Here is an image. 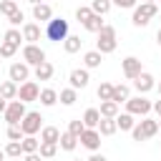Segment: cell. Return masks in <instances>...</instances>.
I'll return each mask as SVG.
<instances>
[{
    "mask_svg": "<svg viewBox=\"0 0 161 161\" xmlns=\"http://www.w3.org/2000/svg\"><path fill=\"white\" fill-rule=\"evenodd\" d=\"M96 35H98V40H96V50H98L101 55H106V53H113V50H116L118 40H116V28H113V25H103Z\"/></svg>",
    "mask_w": 161,
    "mask_h": 161,
    "instance_id": "obj_1",
    "label": "cell"
},
{
    "mask_svg": "<svg viewBox=\"0 0 161 161\" xmlns=\"http://www.w3.org/2000/svg\"><path fill=\"white\" fill-rule=\"evenodd\" d=\"M156 15H158L156 3H141V5L133 8V18H131V23H133L136 28H143V25H148L151 18H156Z\"/></svg>",
    "mask_w": 161,
    "mask_h": 161,
    "instance_id": "obj_2",
    "label": "cell"
},
{
    "mask_svg": "<svg viewBox=\"0 0 161 161\" xmlns=\"http://www.w3.org/2000/svg\"><path fill=\"white\" fill-rule=\"evenodd\" d=\"M68 35H70V33H68V20H63V18H50V20H48V25H45V38H48V40L63 43Z\"/></svg>",
    "mask_w": 161,
    "mask_h": 161,
    "instance_id": "obj_3",
    "label": "cell"
},
{
    "mask_svg": "<svg viewBox=\"0 0 161 161\" xmlns=\"http://www.w3.org/2000/svg\"><path fill=\"white\" fill-rule=\"evenodd\" d=\"M156 133H158V121L146 118V116H143V121H138V123L131 128L133 141H146V138H153Z\"/></svg>",
    "mask_w": 161,
    "mask_h": 161,
    "instance_id": "obj_4",
    "label": "cell"
},
{
    "mask_svg": "<svg viewBox=\"0 0 161 161\" xmlns=\"http://www.w3.org/2000/svg\"><path fill=\"white\" fill-rule=\"evenodd\" d=\"M18 126H20V131H23V136H35V133L43 128V116H40L38 111H28Z\"/></svg>",
    "mask_w": 161,
    "mask_h": 161,
    "instance_id": "obj_5",
    "label": "cell"
},
{
    "mask_svg": "<svg viewBox=\"0 0 161 161\" xmlns=\"http://www.w3.org/2000/svg\"><path fill=\"white\" fill-rule=\"evenodd\" d=\"M28 111H25V103L20 101V98H13V101H8V108H5V121H8V126H18L20 121H23V116H25Z\"/></svg>",
    "mask_w": 161,
    "mask_h": 161,
    "instance_id": "obj_6",
    "label": "cell"
},
{
    "mask_svg": "<svg viewBox=\"0 0 161 161\" xmlns=\"http://www.w3.org/2000/svg\"><path fill=\"white\" fill-rule=\"evenodd\" d=\"M23 60H25L28 65H38V63L45 60V50H43L38 43H25V48H23Z\"/></svg>",
    "mask_w": 161,
    "mask_h": 161,
    "instance_id": "obj_7",
    "label": "cell"
},
{
    "mask_svg": "<svg viewBox=\"0 0 161 161\" xmlns=\"http://www.w3.org/2000/svg\"><path fill=\"white\" fill-rule=\"evenodd\" d=\"M148 111H151V101L143 98V96H136V98L126 101V113H131V116H146Z\"/></svg>",
    "mask_w": 161,
    "mask_h": 161,
    "instance_id": "obj_8",
    "label": "cell"
},
{
    "mask_svg": "<svg viewBox=\"0 0 161 161\" xmlns=\"http://www.w3.org/2000/svg\"><path fill=\"white\" fill-rule=\"evenodd\" d=\"M38 96H40V88H38L35 80H25V83H20V88H18V98H20L23 103L38 101Z\"/></svg>",
    "mask_w": 161,
    "mask_h": 161,
    "instance_id": "obj_9",
    "label": "cell"
},
{
    "mask_svg": "<svg viewBox=\"0 0 161 161\" xmlns=\"http://www.w3.org/2000/svg\"><path fill=\"white\" fill-rule=\"evenodd\" d=\"M78 141L88 151H98L101 148V133H98V128H83V133L78 136Z\"/></svg>",
    "mask_w": 161,
    "mask_h": 161,
    "instance_id": "obj_10",
    "label": "cell"
},
{
    "mask_svg": "<svg viewBox=\"0 0 161 161\" xmlns=\"http://www.w3.org/2000/svg\"><path fill=\"white\" fill-rule=\"evenodd\" d=\"M121 68H123V75L128 78V80H133L143 68H141V60L136 58V55H128V58H123V63H121Z\"/></svg>",
    "mask_w": 161,
    "mask_h": 161,
    "instance_id": "obj_11",
    "label": "cell"
},
{
    "mask_svg": "<svg viewBox=\"0 0 161 161\" xmlns=\"http://www.w3.org/2000/svg\"><path fill=\"white\" fill-rule=\"evenodd\" d=\"M8 75H10L13 83H25L28 75H30V65L28 63H13L10 70H8Z\"/></svg>",
    "mask_w": 161,
    "mask_h": 161,
    "instance_id": "obj_12",
    "label": "cell"
},
{
    "mask_svg": "<svg viewBox=\"0 0 161 161\" xmlns=\"http://www.w3.org/2000/svg\"><path fill=\"white\" fill-rule=\"evenodd\" d=\"M68 80H70V88H86L88 86V80H91V75H88V68H75V70H70V75H68Z\"/></svg>",
    "mask_w": 161,
    "mask_h": 161,
    "instance_id": "obj_13",
    "label": "cell"
},
{
    "mask_svg": "<svg viewBox=\"0 0 161 161\" xmlns=\"http://www.w3.org/2000/svg\"><path fill=\"white\" fill-rule=\"evenodd\" d=\"M133 86H136V91H138V93H148L151 88H156V80H153V75H151V73L141 70V73L133 78Z\"/></svg>",
    "mask_w": 161,
    "mask_h": 161,
    "instance_id": "obj_14",
    "label": "cell"
},
{
    "mask_svg": "<svg viewBox=\"0 0 161 161\" xmlns=\"http://www.w3.org/2000/svg\"><path fill=\"white\" fill-rule=\"evenodd\" d=\"M33 18L40 20V23H48V20L53 18L50 5H48V3H35V5H33Z\"/></svg>",
    "mask_w": 161,
    "mask_h": 161,
    "instance_id": "obj_15",
    "label": "cell"
},
{
    "mask_svg": "<svg viewBox=\"0 0 161 161\" xmlns=\"http://www.w3.org/2000/svg\"><path fill=\"white\" fill-rule=\"evenodd\" d=\"M40 25L38 23H25L23 25V40H28V43H38L40 40Z\"/></svg>",
    "mask_w": 161,
    "mask_h": 161,
    "instance_id": "obj_16",
    "label": "cell"
},
{
    "mask_svg": "<svg viewBox=\"0 0 161 161\" xmlns=\"http://www.w3.org/2000/svg\"><path fill=\"white\" fill-rule=\"evenodd\" d=\"M53 73H55V68H53V63H48V60H43V63L35 65V78H38V80H50Z\"/></svg>",
    "mask_w": 161,
    "mask_h": 161,
    "instance_id": "obj_17",
    "label": "cell"
},
{
    "mask_svg": "<svg viewBox=\"0 0 161 161\" xmlns=\"http://www.w3.org/2000/svg\"><path fill=\"white\" fill-rule=\"evenodd\" d=\"M128 98H131V91H128V86H126V83H118V86H113L111 101H116V103L121 106V103H126Z\"/></svg>",
    "mask_w": 161,
    "mask_h": 161,
    "instance_id": "obj_18",
    "label": "cell"
},
{
    "mask_svg": "<svg viewBox=\"0 0 161 161\" xmlns=\"http://www.w3.org/2000/svg\"><path fill=\"white\" fill-rule=\"evenodd\" d=\"M98 113H101V118H116L118 116V103L116 101H101Z\"/></svg>",
    "mask_w": 161,
    "mask_h": 161,
    "instance_id": "obj_19",
    "label": "cell"
},
{
    "mask_svg": "<svg viewBox=\"0 0 161 161\" xmlns=\"http://www.w3.org/2000/svg\"><path fill=\"white\" fill-rule=\"evenodd\" d=\"M38 101H40L43 106H48V108H50V106H55V103H58V91H55V88H43V91H40V96H38Z\"/></svg>",
    "mask_w": 161,
    "mask_h": 161,
    "instance_id": "obj_20",
    "label": "cell"
},
{
    "mask_svg": "<svg viewBox=\"0 0 161 161\" xmlns=\"http://www.w3.org/2000/svg\"><path fill=\"white\" fill-rule=\"evenodd\" d=\"M96 128H98L101 136H113V133L118 131V128H116V118H101Z\"/></svg>",
    "mask_w": 161,
    "mask_h": 161,
    "instance_id": "obj_21",
    "label": "cell"
},
{
    "mask_svg": "<svg viewBox=\"0 0 161 161\" xmlns=\"http://www.w3.org/2000/svg\"><path fill=\"white\" fill-rule=\"evenodd\" d=\"M80 121H83V126H86V128H96V126H98V121H101L98 108H88V111L83 113V118H80Z\"/></svg>",
    "mask_w": 161,
    "mask_h": 161,
    "instance_id": "obj_22",
    "label": "cell"
},
{
    "mask_svg": "<svg viewBox=\"0 0 161 161\" xmlns=\"http://www.w3.org/2000/svg\"><path fill=\"white\" fill-rule=\"evenodd\" d=\"M103 25H106V23H103V15H96V13H93V15H91V18L83 23V28H86L88 33H98Z\"/></svg>",
    "mask_w": 161,
    "mask_h": 161,
    "instance_id": "obj_23",
    "label": "cell"
},
{
    "mask_svg": "<svg viewBox=\"0 0 161 161\" xmlns=\"http://www.w3.org/2000/svg\"><path fill=\"white\" fill-rule=\"evenodd\" d=\"M80 45H83L80 35H68V38L63 40V50H65V53H78Z\"/></svg>",
    "mask_w": 161,
    "mask_h": 161,
    "instance_id": "obj_24",
    "label": "cell"
},
{
    "mask_svg": "<svg viewBox=\"0 0 161 161\" xmlns=\"http://www.w3.org/2000/svg\"><path fill=\"white\" fill-rule=\"evenodd\" d=\"M101 60H103V55H101L98 50H88V53L83 55V65H86L88 70H91V68H98Z\"/></svg>",
    "mask_w": 161,
    "mask_h": 161,
    "instance_id": "obj_25",
    "label": "cell"
},
{
    "mask_svg": "<svg viewBox=\"0 0 161 161\" xmlns=\"http://www.w3.org/2000/svg\"><path fill=\"white\" fill-rule=\"evenodd\" d=\"M58 101H60L63 106H73V103L78 101V91H75V88H63V91L58 93Z\"/></svg>",
    "mask_w": 161,
    "mask_h": 161,
    "instance_id": "obj_26",
    "label": "cell"
},
{
    "mask_svg": "<svg viewBox=\"0 0 161 161\" xmlns=\"http://www.w3.org/2000/svg\"><path fill=\"white\" fill-rule=\"evenodd\" d=\"M133 126H136V121H133L131 113H118V116H116V128H121V131H131Z\"/></svg>",
    "mask_w": 161,
    "mask_h": 161,
    "instance_id": "obj_27",
    "label": "cell"
},
{
    "mask_svg": "<svg viewBox=\"0 0 161 161\" xmlns=\"http://www.w3.org/2000/svg\"><path fill=\"white\" fill-rule=\"evenodd\" d=\"M58 138H60V131H58L55 126H43V128H40V141L58 143Z\"/></svg>",
    "mask_w": 161,
    "mask_h": 161,
    "instance_id": "obj_28",
    "label": "cell"
},
{
    "mask_svg": "<svg viewBox=\"0 0 161 161\" xmlns=\"http://www.w3.org/2000/svg\"><path fill=\"white\" fill-rule=\"evenodd\" d=\"M0 96H3L5 101H13V98H18V83H13V80H5V83L0 86Z\"/></svg>",
    "mask_w": 161,
    "mask_h": 161,
    "instance_id": "obj_29",
    "label": "cell"
},
{
    "mask_svg": "<svg viewBox=\"0 0 161 161\" xmlns=\"http://www.w3.org/2000/svg\"><path fill=\"white\" fill-rule=\"evenodd\" d=\"M58 143H60V148H63V151H73V148L78 146V138H75L73 133H68V131H65V133H60Z\"/></svg>",
    "mask_w": 161,
    "mask_h": 161,
    "instance_id": "obj_30",
    "label": "cell"
},
{
    "mask_svg": "<svg viewBox=\"0 0 161 161\" xmlns=\"http://www.w3.org/2000/svg\"><path fill=\"white\" fill-rule=\"evenodd\" d=\"M38 153H40L43 158H53V156L58 153V143H50V141H40V146H38Z\"/></svg>",
    "mask_w": 161,
    "mask_h": 161,
    "instance_id": "obj_31",
    "label": "cell"
},
{
    "mask_svg": "<svg viewBox=\"0 0 161 161\" xmlns=\"http://www.w3.org/2000/svg\"><path fill=\"white\" fill-rule=\"evenodd\" d=\"M20 146H23V153H35V151H38V146H40V141H38L35 136H23Z\"/></svg>",
    "mask_w": 161,
    "mask_h": 161,
    "instance_id": "obj_32",
    "label": "cell"
},
{
    "mask_svg": "<svg viewBox=\"0 0 161 161\" xmlns=\"http://www.w3.org/2000/svg\"><path fill=\"white\" fill-rule=\"evenodd\" d=\"M20 40H23V33H20L18 28H8V30H5V43H13V45L20 48Z\"/></svg>",
    "mask_w": 161,
    "mask_h": 161,
    "instance_id": "obj_33",
    "label": "cell"
},
{
    "mask_svg": "<svg viewBox=\"0 0 161 161\" xmlns=\"http://www.w3.org/2000/svg\"><path fill=\"white\" fill-rule=\"evenodd\" d=\"M5 156L20 158V156H23V146H20V141H8V146H5Z\"/></svg>",
    "mask_w": 161,
    "mask_h": 161,
    "instance_id": "obj_34",
    "label": "cell"
},
{
    "mask_svg": "<svg viewBox=\"0 0 161 161\" xmlns=\"http://www.w3.org/2000/svg\"><path fill=\"white\" fill-rule=\"evenodd\" d=\"M91 10H93L96 15H106V13L111 10V0H93V3H91Z\"/></svg>",
    "mask_w": 161,
    "mask_h": 161,
    "instance_id": "obj_35",
    "label": "cell"
},
{
    "mask_svg": "<svg viewBox=\"0 0 161 161\" xmlns=\"http://www.w3.org/2000/svg\"><path fill=\"white\" fill-rule=\"evenodd\" d=\"M15 10H18V0H3V3H0V13H3L5 18H10Z\"/></svg>",
    "mask_w": 161,
    "mask_h": 161,
    "instance_id": "obj_36",
    "label": "cell"
},
{
    "mask_svg": "<svg viewBox=\"0 0 161 161\" xmlns=\"http://www.w3.org/2000/svg\"><path fill=\"white\" fill-rule=\"evenodd\" d=\"M91 15H93V10H91V5H80V8L75 10V20H78V23H86V20H88Z\"/></svg>",
    "mask_w": 161,
    "mask_h": 161,
    "instance_id": "obj_37",
    "label": "cell"
},
{
    "mask_svg": "<svg viewBox=\"0 0 161 161\" xmlns=\"http://www.w3.org/2000/svg\"><path fill=\"white\" fill-rule=\"evenodd\" d=\"M96 93H98V98H101V101H111V93H113V86H111V83H101Z\"/></svg>",
    "mask_w": 161,
    "mask_h": 161,
    "instance_id": "obj_38",
    "label": "cell"
},
{
    "mask_svg": "<svg viewBox=\"0 0 161 161\" xmlns=\"http://www.w3.org/2000/svg\"><path fill=\"white\" fill-rule=\"evenodd\" d=\"M83 128H86V126H83V121H80V118H73V121L68 123V133H73L75 138L83 133Z\"/></svg>",
    "mask_w": 161,
    "mask_h": 161,
    "instance_id": "obj_39",
    "label": "cell"
},
{
    "mask_svg": "<svg viewBox=\"0 0 161 161\" xmlns=\"http://www.w3.org/2000/svg\"><path fill=\"white\" fill-rule=\"evenodd\" d=\"M15 53H18V45H13V43H5V40H3V45H0V55H3V58H13Z\"/></svg>",
    "mask_w": 161,
    "mask_h": 161,
    "instance_id": "obj_40",
    "label": "cell"
},
{
    "mask_svg": "<svg viewBox=\"0 0 161 161\" xmlns=\"http://www.w3.org/2000/svg\"><path fill=\"white\" fill-rule=\"evenodd\" d=\"M8 141H23L20 126H8Z\"/></svg>",
    "mask_w": 161,
    "mask_h": 161,
    "instance_id": "obj_41",
    "label": "cell"
},
{
    "mask_svg": "<svg viewBox=\"0 0 161 161\" xmlns=\"http://www.w3.org/2000/svg\"><path fill=\"white\" fill-rule=\"evenodd\" d=\"M23 20H25V15H23V10H15V13H13L10 18H8V23H10V28H18V25H20Z\"/></svg>",
    "mask_w": 161,
    "mask_h": 161,
    "instance_id": "obj_42",
    "label": "cell"
},
{
    "mask_svg": "<svg viewBox=\"0 0 161 161\" xmlns=\"http://www.w3.org/2000/svg\"><path fill=\"white\" fill-rule=\"evenodd\" d=\"M138 0H111V5H118V8H136Z\"/></svg>",
    "mask_w": 161,
    "mask_h": 161,
    "instance_id": "obj_43",
    "label": "cell"
},
{
    "mask_svg": "<svg viewBox=\"0 0 161 161\" xmlns=\"http://www.w3.org/2000/svg\"><path fill=\"white\" fill-rule=\"evenodd\" d=\"M23 161H43V156L35 151V153H23Z\"/></svg>",
    "mask_w": 161,
    "mask_h": 161,
    "instance_id": "obj_44",
    "label": "cell"
},
{
    "mask_svg": "<svg viewBox=\"0 0 161 161\" xmlns=\"http://www.w3.org/2000/svg\"><path fill=\"white\" fill-rule=\"evenodd\" d=\"M86 161H108V158H106L103 153H98V151H93V153H91V158H86Z\"/></svg>",
    "mask_w": 161,
    "mask_h": 161,
    "instance_id": "obj_45",
    "label": "cell"
},
{
    "mask_svg": "<svg viewBox=\"0 0 161 161\" xmlns=\"http://www.w3.org/2000/svg\"><path fill=\"white\" fill-rule=\"evenodd\" d=\"M151 111H156V113H158V118H161V98L151 103Z\"/></svg>",
    "mask_w": 161,
    "mask_h": 161,
    "instance_id": "obj_46",
    "label": "cell"
},
{
    "mask_svg": "<svg viewBox=\"0 0 161 161\" xmlns=\"http://www.w3.org/2000/svg\"><path fill=\"white\" fill-rule=\"evenodd\" d=\"M5 108H8V101L0 96V113H5Z\"/></svg>",
    "mask_w": 161,
    "mask_h": 161,
    "instance_id": "obj_47",
    "label": "cell"
},
{
    "mask_svg": "<svg viewBox=\"0 0 161 161\" xmlns=\"http://www.w3.org/2000/svg\"><path fill=\"white\" fill-rule=\"evenodd\" d=\"M156 43L161 45V28H158V33H156Z\"/></svg>",
    "mask_w": 161,
    "mask_h": 161,
    "instance_id": "obj_48",
    "label": "cell"
},
{
    "mask_svg": "<svg viewBox=\"0 0 161 161\" xmlns=\"http://www.w3.org/2000/svg\"><path fill=\"white\" fill-rule=\"evenodd\" d=\"M156 88H158V98H161V80H158V86H156Z\"/></svg>",
    "mask_w": 161,
    "mask_h": 161,
    "instance_id": "obj_49",
    "label": "cell"
},
{
    "mask_svg": "<svg viewBox=\"0 0 161 161\" xmlns=\"http://www.w3.org/2000/svg\"><path fill=\"white\" fill-rule=\"evenodd\" d=\"M28 3H30V5H35V3H40V0H28Z\"/></svg>",
    "mask_w": 161,
    "mask_h": 161,
    "instance_id": "obj_50",
    "label": "cell"
},
{
    "mask_svg": "<svg viewBox=\"0 0 161 161\" xmlns=\"http://www.w3.org/2000/svg\"><path fill=\"white\" fill-rule=\"evenodd\" d=\"M3 158H5V151H0V161H3Z\"/></svg>",
    "mask_w": 161,
    "mask_h": 161,
    "instance_id": "obj_51",
    "label": "cell"
},
{
    "mask_svg": "<svg viewBox=\"0 0 161 161\" xmlns=\"http://www.w3.org/2000/svg\"><path fill=\"white\" fill-rule=\"evenodd\" d=\"M158 131H161V118H158Z\"/></svg>",
    "mask_w": 161,
    "mask_h": 161,
    "instance_id": "obj_52",
    "label": "cell"
},
{
    "mask_svg": "<svg viewBox=\"0 0 161 161\" xmlns=\"http://www.w3.org/2000/svg\"><path fill=\"white\" fill-rule=\"evenodd\" d=\"M143 3H156V0H143Z\"/></svg>",
    "mask_w": 161,
    "mask_h": 161,
    "instance_id": "obj_53",
    "label": "cell"
},
{
    "mask_svg": "<svg viewBox=\"0 0 161 161\" xmlns=\"http://www.w3.org/2000/svg\"><path fill=\"white\" fill-rule=\"evenodd\" d=\"M73 161H83V158H73Z\"/></svg>",
    "mask_w": 161,
    "mask_h": 161,
    "instance_id": "obj_54",
    "label": "cell"
},
{
    "mask_svg": "<svg viewBox=\"0 0 161 161\" xmlns=\"http://www.w3.org/2000/svg\"><path fill=\"white\" fill-rule=\"evenodd\" d=\"M40 3H48V0H40Z\"/></svg>",
    "mask_w": 161,
    "mask_h": 161,
    "instance_id": "obj_55",
    "label": "cell"
}]
</instances>
